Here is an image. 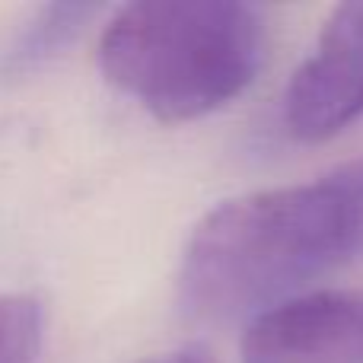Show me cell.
Instances as JSON below:
<instances>
[{"label": "cell", "mask_w": 363, "mask_h": 363, "mask_svg": "<svg viewBox=\"0 0 363 363\" xmlns=\"http://www.w3.org/2000/svg\"><path fill=\"white\" fill-rule=\"evenodd\" d=\"M363 118V0L338 4L284 89V128L322 144Z\"/></svg>", "instance_id": "3957f363"}, {"label": "cell", "mask_w": 363, "mask_h": 363, "mask_svg": "<svg viewBox=\"0 0 363 363\" xmlns=\"http://www.w3.org/2000/svg\"><path fill=\"white\" fill-rule=\"evenodd\" d=\"M99 70L166 125L230 106L264 61V13L236 0H138L106 23Z\"/></svg>", "instance_id": "7a4b0ae2"}, {"label": "cell", "mask_w": 363, "mask_h": 363, "mask_svg": "<svg viewBox=\"0 0 363 363\" xmlns=\"http://www.w3.org/2000/svg\"><path fill=\"white\" fill-rule=\"evenodd\" d=\"M239 363H363V290H309L258 313Z\"/></svg>", "instance_id": "277c9868"}, {"label": "cell", "mask_w": 363, "mask_h": 363, "mask_svg": "<svg viewBox=\"0 0 363 363\" xmlns=\"http://www.w3.org/2000/svg\"><path fill=\"white\" fill-rule=\"evenodd\" d=\"M138 363H217V357L201 345H188V347H176V351L153 354V357H144Z\"/></svg>", "instance_id": "52a82bcc"}, {"label": "cell", "mask_w": 363, "mask_h": 363, "mask_svg": "<svg viewBox=\"0 0 363 363\" xmlns=\"http://www.w3.org/2000/svg\"><path fill=\"white\" fill-rule=\"evenodd\" d=\"M42 303L29 294H0V363H35L42 351Z\"/></svg>", "instance_id": "8992f818"}, {"label": "cell", "mask_w": 363, "mask_h": 363, "mask_svg": "<svg viewBox=\"0 0 363 363\" xmlns=\"http://www.w3.org/2000/svg\"><path fill=\"white\" fill-rule=\"evenodd\" d=\"M360 252L363 160H351L207 211L182 252L179 306L198 322L255 319Z\"/></svg>", "instance_id": "6da1fadb"}, {"label": "cell", "mask_w": 363, "mask_h": 363, "mask_svg": "<svg viewBox=\"0 0 363 363\" xmlns=\"http://www.w3.org/2000/svg\"><path fill=\"white\" fill-rule=\"evenodd\" d=\"M96 16L93 4H48L38 6L32 19L16 32L13 45L4 51V70L23 74L38 64H45L57 48L74 42V35L86 26V19Z\"/></svg>", "instance_id": "5b68a950"}]
</instances>
